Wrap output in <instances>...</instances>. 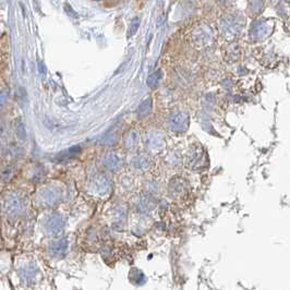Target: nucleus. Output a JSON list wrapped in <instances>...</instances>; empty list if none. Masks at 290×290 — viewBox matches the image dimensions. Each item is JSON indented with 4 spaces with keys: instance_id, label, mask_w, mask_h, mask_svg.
I'll return each mask as SVG.
<instances>
[{
    "instance_id": "nucleus-1",
    "label": "nucleus",
    "mask_w": 290,
    "mask_h": 290,
    "mask_svg": "<svg viewBox=\"0 0 290 290\" xmlns=\"http://www.w3.org/2000/svg\"><path fill=\"white\" fill-rule=\"evenodd\" d=\"M187 126V117L186 115L178 114L176 116L172 117L170 119V128L174 129L176 131L185 130Z\"/></svg>"
},
{
    "instance_id": "nucleus-2",
    "label": "nucleus",
    "mask_w": 290,
    "mask_h": 290,
    "mask_svg": "<svg viewBox=\"0 0 290 290\" xmlns=\"http://www.w3.org/2000/svg\"><path fill=\"white\" fill-rule=\"evenodd\" d=\"M151 108H152V103H151V99L149 98L146 99L143 104H141L137 113H139L140 116H146L147 114H150Z\"/></svg>"
},
{
    "instance_id": "nucleus-3",
    "label": "nucleus",
    "mask_w": 290,
    "mask_h": 290,
    "mask_svg": "<svg viewBox=\"0 0 290 290\" xmlns=\"http://www.w3.org/2000/svg\"><path fill=\"white\" fill-rule=\"evenodd\" d=\"M106 165H107L108 167H110L112 169H117V168H119V166H120V160H119L117 156L112 155L108 157L107 162H106Z\"/></svg>"
},
{
    "instance_id": "nucleus-4",
    "label": "nucleus",
    "mask_w": 290,
    "mask_h": 290,
    "mask_svg": "<svg viewBox=\"0 0 290 290\" xmlns=\"http://www.w3.org/2000/svg\"><path fill=\"white\" fill-rule=\"evenodd\" d=\"M159 77H160V72H156L155 75L152 76V77H150V79H149V84H150L151 86L156 85V84H157L158 80H159Z\"/></svg>"
}]
</instances>
